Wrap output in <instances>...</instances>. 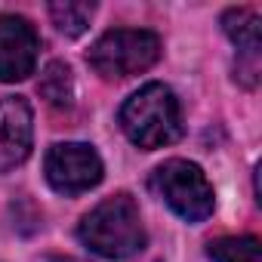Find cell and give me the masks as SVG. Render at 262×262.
Returning a JSON list of instances; mask_svg holds the SVG:
<instances>
[{
    "label": "cell",
    "mask_w": 262,
    "mask_h": 262,
    "mask_svg": "<svg viewBox=\"0 0 262 262\" xmlns=\"http://www.w3.org/2000/svg\"><path fill=\"white\" fill-rule=\"evenodd\" d=\"M77 237L86 250H93L102 259L136 256L145 247V225H142L136 201L129 194L105 198L99 207H93L80 219Z\"/></svg>",
    "instance_id": "cell-1"
},
{
    "label": "cell",
    "mask_w": 262,
    "mask_h": 262,
    "mask_svg": "<svg viewBox=\"0 0 262 262\" xmlns=\"http://www.w3.org/2000/svg\"><path fill=\"white\" fill-rule=\"evenodd\" d=\"M120 126L136 148L155 151L182 136V108L170 86L145 83L120 108Z\"/></svg>",
    "instance_id": "cell-2"
},
{
    "label": "cell",
    "mask_w": 262,
    "mask_h": 262,
    "mask_svg": "<svg viewBox=\"0 0 262 262\" xmlns=\"http://www.w3.org/2000/svg\"><path fill=\"white\" fill-rule=\"evenodd\" d=\"M161 56V40L155 31H142V28H114L108 34H102L93 50L86 53V62L93 65L96 74L108 77V80H120V77H133L148 71Z\"/></svg>",
    "instance_id": "cell-3"
},
{
    "label": "cell",
    "mask_w": 262,
    "mask_h": 262,
    "mask_svg": "<svg viewBox=\"0 0 262 262\" xmlns=\"http://www.w3.org/2000/svg\"><path fill=\"white\" fill-rule=\"evenodd\" d=\"M151 188L185 222H204L216 207V194H213L210 179L191 161L173 158V161L161 164L151 176Z\"/></svg>",
    "instance_id": "cell-4"
},
{
    "label": "cell",
    "mask_w": 262,
    "mask_h": 262,
    "mask_svg": "<svg viewBox=\"0 0 262 262\" xmlns=\"http://www.w3.org/2000/svg\"><path fill=\"white\" fill-rule=\"evenodd\" d=\"M47 182L59 194H83L102 182V158L93 145L83 142H59L47 151L43 161Z\"/></svg>",
    "instance_id": "cell-5"
},
{
    "label": "cell",
    "mask_w": 262,
    "mask_h": 262,
    "mask_svg": "<svg viewBox=\"0 0 262 262\" xmlns=\"http://www.w3.org/2000/svg\"><path fill=\"white\" fill-rule=\"evenodd\" d=\"M40 37L25 16H0V80H25L37 65Z\"/></svg>",
    "instance_id": "cell-6"
},
{
    "label": "cell",
    "mask_w": 262,
    "mask_h": 262,
    "mask_svg": "<svg viewBox=\"0 0 262 262\" xmlns=\"http://www.w3.org/2000/svg\"><path fill=\"white\" fill-rule=\"evenodd\" d=\"M34 114L22 96L0 99V173L19 167L31 155Z\"/></svg>",
    "instance_id": "cell-7"
},
{
    "label": "cell",
    "mask_w": 262,
    "mask_h": 262,
    "mask_svg": "<svg viewBox=\"0 0 262 262\" xmlns=\"http://www.w3.org/2000/svg\"><path fill=\"white\" fill-rule=\"evenodd\" d=\"M222 31L228 34V40L247 56V59H256L259 53V37H262V19L256 10L250 7H237V10H228L222 16Z\"/></svg>",
    "instance_id": "cell-8"
},
{
    "label": "cell",
    "mask_w": 262,
    "mask_h": 262,
    "mask_svg": "<svg viewBox=\"0 0 262 262\" xmlns=\"http://www.w3.org/2000/svg\"><path fill=\"white\" fill-rule=\"evenodd\" d=\"M37 90H40V96L47 99L50 108H59V111L71 108L74 105V74H71V68L65 62H50L40 74Z\"/></svg>",
    "instance_id": "cell-9"
},
{
    "label": "cell",
    "mask_w": 262,
    "mask_h": 262,
    "mask_svg": "<svg viewBox=\"0 0 262 262\" xmlns=\"http://www.w3.org/2000/svg\"><path fill=\"white\" fill-rule=\"evenodd\" d=\"M96 7L93 4H74V0H65V4H50V16L53 25L65 34V37H80L90 28Z\"/></svg>",
    "instance_id": "cell-10"
},
{
    "label": "cell",
    "mask_w": 262,
    "mask_h": 262,
    "mask_svg": "<svg viewBox=\"0 0 262 262\" xmlns=\"http://www.w3.org/2000/svg\"><path fill=\"white\" fill-rule=\"evenodd\" d=\"M207 256L213 262H262L259 237H222L210 244Z\"/></svg>",
    "instance_id": "cell-11"
}]
</instances>
